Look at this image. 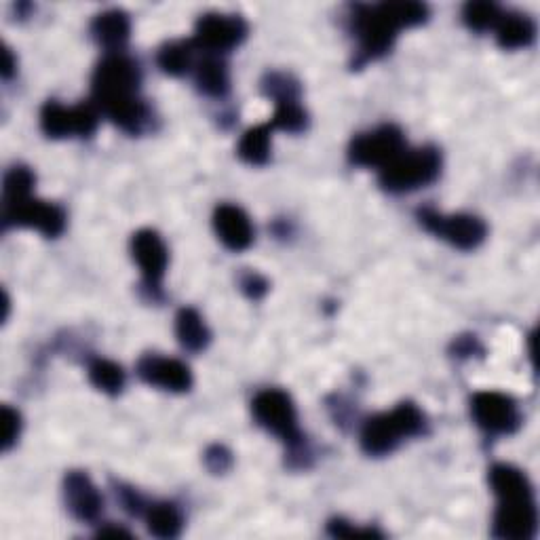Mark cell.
<instances>
[{
    "instance_id": "1",
    "label": "cell",
    "mask_w": 540,
    "mask_h": 540,
    "mask_svg": "<svg viewBox=\"0 0 540 540\" xmlns=\"http://www.w3.org/2000/svg\"><path fill=\"white\" fill-rule=\"evenodd\" d=\"M142 72L133 60L110 53L93 72V104L102 114L131 135L148 129L152 114L140 98Z\"/></svg>"
},
{
    "instance_id": "2",
    "label": "cell",
    "mask_w": 540,
    "mask_h": 540,
    "mask_svg": "<svg viewBox=\"0 0 540 540\" xmlns=\"http://www.w3.org/2000/svg\"><path fill=\"white\" fill-rule=\"evenodd\" d=\"M429 19V7L414 0H399V3L380 5H355L351 13V28L357 38V60L355 68L380 60L387 55L395 38L405 28L422 26Z\"/></svg>"
},
{
    "instance_id": "3",
    "label": "cell",
    "mask_w": 540,
    "mask_h": 540,
    "mask_svg": "<svg viewBox=\"0 0 540 540\" xmlns=\"http://www.w3.org/2000/svg\"><path fill=\"white\" fill-rule=\"evenodd\" d=\"M490 486L498 500L492 534L500 540H532L538 530V513L526 473L511 465H494Z\"/></svg>"
},
{
    "instance_id": "4",
    "label": "cell",
    "mask_w": 540,
    "mask_h": 540,
    "mask_svg": "<svg viewBox=\"0 0 540 540\" xmlns=\"http://www.w3.org/2000/svg\"><path fill=\"white\" fill-rule=\"evenodd\" d=\"M252 412L262 429L277 435L285 443L289 465L308 467L311 452H308L306 437L298 427V414L292 397L279 389H266L254 397Z\"/></svg>"
},
{
    "instance_id": "5",
    "label": "cell",
    "mask_w": 540,
    "mask_h": 540,
    "mask_svg": "<svg viewBox=\"0 0 540 540\" xmlns=\"http://www.w3.org/2000/svg\"><path fill=\"white\" fill-rule=\"evenodd\" d=\"M427 431V416L418 405L405 401L395 410L372 416L361 429V450L368 456L391 454L403 439L418 437Z\"/></svg>"
},
{
    "instance_id": "6",
    "label": "cell",
    "mask_w": 540,
    "mask_h": 540,
    "mask_svg": "<svg viewBox=\"0 0 540 540\" xmlns=\"http://www.w3.org/2000/svg\"><path fill=\"white\" fill-rule=\"evenodd\" d=\"M441 173V152L435 146L405 148L397 159L380 169V186L395 195L433 184Z\"/></svg>"
},
{
    "instance_id": "7",
    "label": "cell",
    "mask_w": 540,
    "mask_h": 540,
    "mask_svg": "<svg viewBox=\"0 0 540 540\" xmlns=\"http://www.w3.org/2000/svg\"><path fill=\"white\" fill-rule=\"evenodd\" d=\"M0 220H3L5 230L11 226L34 228L41 235L55 239L66 228V211L60 205L28 195L22 199L3 201V216H0Z\"/></svg>"
},
{
    "instance_id": "8",
    "label": "cell",
    "mask_w": 540,
    "mask_h": 540,
    "mask_svg": "<svg viewBox=\"0 0 540 540\" xmlns=\"http://www.w3.org/2000/svg\"><path fill=\"white\" fill-rule=\"evenodd\" d=\"M418 222L424 230H429L431 235L450 243L456 249H462V252H471V249L479 247L488 235V226L484 224V220L467 214L443 216L435 209L424 207L418 209Z\"/></svg>"
},
{
    "instance_id": "9",
    "label": "cell",
    "mask_w": 540,
    "mask_h": 540,
    "mask_svg": "<svg viewBox=\"0 0 540 540\" xmlns=\"http://www.w3.org/2000/svg\"><path fill=\"white\" fill-rule=\"evenodd\" d=\"M100 125V108L91 104L62 106L49 100L41 110V129L51 140L64 138H89Z\"/></svg>"
},
{
    "instance_id": "10",
    "label": "cell",
    "mask_w": 540,
    "mask_h": 540,
    "mask_svg": "<svg viewBox=\"0 0 540 540\" xmlns=\"http://www.w3.org/2000/svg\"><path fill=\"white\" fill-rule=\"evenodd\" d=\"M408 148L405 135L397 125H382L374 131L359 133L349 146V161L357 167L382 169Z\"/></svg>"
},
{
    "instance_id": "11",
    "label": "cell",
    "mask_w": 540,
    "mask_h": 540,
    "mask_svg": "<svg viewBox=\"0 0 540 540\" xmlns=\"http://www.w3.org/2000/svg\"><path fill=\"white\" fill-rule=\"evenodd\" d=\"M247 22L241 15L207 13L199 17L195 26V36L190 38L197 51L207 55H220L239 47L247 36Z\"/></svg>"
},
{
    "instance_id": "12",
    "label": "cell",
    "mask_w": 540,
    "mask_h": 540,
    "mask_svg": "<svg viewBox=\"0 0 540 540\" xmlns=\"http://www.w3.org/2000/svg\"><path fill=\"white\" fill-rule=\"evenodd\" d=\"M471 414L477 427L488 435H513L522 427V414L513 397L496 391H481L471 399Z\"/></svg>"
},
{
    "instance_id": "13",
    "label": "cell",
    "mask_w": 540,
    "mask_h": 540,
    "mask_svg": "<svg viewBox=\"0 0 540 540\" xmlns=\"http://www.w3.org/2000/svg\"><path fill=\"white\" fill-rule=\"evenodd\" d=\"M131 254L142 270L146 292L154 300H161L163 298L161 285H163V277L167 270L169 254L159 233H154V230H148V228L138 230L131 239Z\"/></svg>"
},
{
    "instance_id": "14",
    "label": "cell",
    "mask_w": 540,
    "mask_h": 540,
    "mask_svg": "<svg viewBox=\"0 0 540 540\" xmlns=\"http://www.w3.org/2000/svg\"><path fill=\"white\" fill-rule=\"evenodd\" d=\"M138 376L150 387H159L169 393H186L192 387L188 365L171 357L144 355L138 361Z\"/></svg>"
},
{
    "instance_id": "15",
    "label": "cell",
    "mask_w": 540,
    "mask_h": 540,
    "mask_svg": "<svg viewBox=\"0 0 540 540\" xmlns=\"http://www.w3.org/2000/svg\"><path fill=\"white\" fill-rule=\"evenodd\" d=\"M64 500L72 517L79 519L83 524H91L102 515L104 498L93 486L87 473L83 471H70L64 479Z\"/></svg>"
},
{
    "instance_id": "16",
    "label": "cell",
    "mask_w": 540,
    "mask_h": 540,
    "mask_svg": "<svg viewBox=\"0 0 540 540\" xmlns=\"http://www.w3.org/2000/svg\"><path fill=\"white\" fill-rule=\"evenodd\" d=\"M214 228L218 239L233 252H243L254 243V226L237 205H220L214 214Z\"/></svg>"
},
{
    "instance_id": "17",
    "label": "cell",
    "mask_w": 540,
    "mask_h": 540,
    "mask_svg": "<svg viewBox=\"0 0 540 540\" xmlns=\"http://www.w3.org/2000/svg\"><path fill=\"white\" fill-rule=\"evenodd\" d=\"M131 34V22L129 15L121 9H110L100 15H95L91 22V36L93 41L100 47H104L108 53H117L125 47Z\"/></svg>"
},
{
    "instance_id": "18",
    "label": "cell",
    "mask_w": 540,
    "mask_h": 540,
    "mask_svg": "<svg viewBox=\"0 0 540 540\" xmlns=\"http://www.w3.org/2000/svg\"><path fill=\"white\" fill-rule=\"evenodd\" d=\"M496 43L505 51L526 49L534 43L536 26L528 15L522 13H503L496 24Z\"/></svg>"
},
{
    "instance_id": "19",
    "label": "cell",
    "mask_w": 540,
    "mask_h": 540,
    "mask_svg": "<svg viewBox=\"0 0 540 540\" xmlns=\"http://www.w3.org/2000/svg\"><path fill=\"white\" fill-rule=\"evenodd\" d=\"M192 70H195V83L201 93L209 95V98H224L228 93L230 89L228 68L218 55H205Z\"/></svg>"
},
{
    "instance_id": "20",
    "label": "cell",
    "mask_w": 540,
    "mask_h": 540,
    "mask_svg": "<svg viewBox=\"0 0 540 540\" xmlns=\"http://www.w3.org/2000/svg\"><path fill=\"white\" fill-rule=\"evenodd\" d=\"M176 336H178V342L190 353L205 351L211 340V334L207 330L203 317L199 315V311H195V308H190V306L182 308L176 317Z\"/></svg>"
},
{
    "instance_id": "21",
    "label": "cell",
    "mask_w": 540,
    "mask_h": 540,
    "mask_svg": "<svg viewBox=\"0 0 540 540\" xmlns=\"http://www.w3.org/2000/svg\"><path fill=\"white\" fill-rule=\"evenodd\" d=\"M144 517L148 532L157 538H178L184 528L182 511L173 503L148 505Z\"/></svg>"
},
{
    "instance_id": "22",
    "label": "cell",
    "mask_w": 540,
    "mask_h": 540,
    "mask_svg": "<svg viewBox=\"0 0 540 540\" xmlns=\"http://www.w3.org/2000/svg\"><path fill=\"white\" fill-rule=\"evenodd\" d=\"M273 125H258L247 129L239 142V157L249 165H266L273 144Z\"/></svg>"
},
{
    "instance_id": "23",
    "label": "cell",
    "mask_w": 540,
    "mask_h": 540,
    "mask_svg": "<svg viewBox=\"0 0 540 540\" xmlns=\"http://www.w3.org/2000/svg\"><path fill=\"white\" fill-rule=\"evenodd\" d=\"M89 380L95 389L110 395V397L121 395L125 389V382H127L121 365H117L114 361H108V359H100V357L89 363Z\"/></svg>"
},
{
    "instance_id": "24",
    "label": "cell",
    "mask_w": 540,
    "mask_h": 540,
    "mask_svg": "<svg viewBox=\"0 0 540 540\" xmlns=\"http://www.w3.org/2000/svg\"><path fill=\"white\" fill-rule=\"evenodd\" d=\"M195 45L192 41H176L161 47L157 62L169 76H182L195 68Z\"/></svg>"
},
{
    "instance_id": "25",
    "label": "cell",
    "mask_w": 540,
    "mask_h": 540,
    "mask_svg": "<svg viewBox=\"0 0 540 540\" xmlns=\"http://www.w3.org/2000/svg\"><path fill=\"white\" fill-rule=\"evenodd\" d=\"M275 117L270 121L273 129L289 131V133H300L308 125V114L300 104V95H287V98H277L275 100Z\"/></svg>"
},
{
    "instance_id": "26",
    "label": "cell",
    "mask_w": 540,
    "mask_h": 540,
    "mask_svg": "<svg viewBox=\"0 0 540 540\" xmlns=\"http://www.w3.org/2000/svg\"><path fill=\"white\" fill-rule=\"evenodd\" d=\"M503 13L505 11L490 0H477V3H467L462 9V22L473 32H488L496 28Z\"/></svg>"
},
{
    "instance_id": "27",
    "label": "cell",
    "mask_w": 540,
    "mask_h": 540,
    "mask_svg": "<svg viewBox=\"0 0 540 540\" xmlns=\"http://www.w3.org/2000/svg\"><path fill=\"white\" fill-rule=\"evenodd\" d=\"M34 173L28 167L17 165L7 171L5 176V186H3V201H13V199H22L32 195L34 188Z\"/></svg>"
},
{
    "instance_id": "28",
    "label": "cell",
    "mask_w": 540,
    "mask_h": 540,
    "mask_svg": "<svg viewBox=\"0 0 540 540\" xmlns=\"http://www.w3.org/2000/svg\"><path fill=\"white\" fill-rule=\"evenodd\" d=\"M327 534L334 538H382V534L374 528H357L344 519H332L327 524Z\"/></svg>"
},
{
    "instance_id": "29",
    "label": "cell",
    "mask_w": 540,
    "mask_h": 540,
    "mask_svg": "<svg viewBox=\"0 0 540 540\" xmlns=\"http://www.w3.org/2000/svg\"><path fill=\"white\" fill-rule=\"evenodd\" d=\"M3 427V452H9L22 433V416L9 405H3Z\"/></svg>"
},
{
    "instance_id": "30",
    "label": "cell",
    "mask_w": 540,
    "mask_h": 540,
    "mask_svg": "<svg viewBox=\"0 0 540 540\" xmlns=\"http://www.w3.org/2000/svg\"><path fill=\"white\" fill-rule=\"evenodd\" d=\"M205 465L211 473H226L230 467H233V454H230L224 446H211L205 452Z\"/></svg>"
},
{
    "instance_id": "31",
    "label": "cell",
    "mask_w": 540,
    "mask_h": 540,
    "mask_svg": "<svg viewBox=\"0 0 540 540\" xmlns=\"http://www.w3.org/2000/svg\"><path fill=\"white\" fill-rule=\"evenodd\" d=\"M117 498L121 500L123 509H125L129 515L142 517V515L146 513V509H148V503L142 498V494H138L133 488L117 486Z\"/></svg>"
},
{
    "instance_id": "32",
    "label": "cell",
    "mask_w": 540,
    "mask_h": 540,
    "mask_svg": "<svg viewBox=\"0 0 540 540\" xmlns=\"http://www.w3.org/2000/svg\"><path fill=\"white\" fill-rule=\"evenodd\" d=\"M239 285L243 289V294L247 298H252V300L264 298L266 292H268V287H270L268 281L262 275L254 273V270H249V273H243L241 279H239Z\"/></svg>"
},
{
    "instance_id": "33",
    "label": "cell",
    "mask_w": 540,
    "mask_h": 540,
    "mask_svg": "<svg viewBox=\"0 0 540 540\" xmlns=\"http://www.w3.org/2000/svg\"><path fill=\"white\" fill-rule=\"evenodd\" d=\"M452 353L456 357H475L484 353V349H481V344L475 336H460L452 344Z\"/></svg>"
},
{
    "instance_id": "34",
    "label": "cell",
    "mask_w": 540,
    "mask_h": 540,
    "mask_svg": "<svg viewBox=\"0 0 540 540\" xmlns=\"http://www.w3.org/2000/svg\"><path fill=\"white\" fill-rule=\"evenodd\" d=\"M3 55H5V62H3V79L9 81L11 76L17 72V60L13 57V53H11L9 47H5V53H3Z\"/></svg>"
},
{
    "instance_id": "35",
    "label": "cell",
    "mask_w": 540,
    "mask_h": 540,
    "mask_svg": "<svg viewBox=\"0 0 540 540\" xmlns=\"http://www.w3.org/2000/svg\"><path fill=\"white\" fill-rule=\"evenodd\" d=\"M98 536H125V538H129L131 534L127 530H123V528H102L98 532Z\"/></svg>"
}]
</instances>
